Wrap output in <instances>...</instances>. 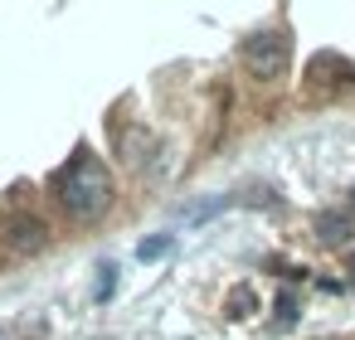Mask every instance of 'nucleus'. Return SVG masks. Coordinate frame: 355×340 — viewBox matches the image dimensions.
Instances as JSON below:
<instances>
[{"label":"nucleus","instance_id":"nucleus-11","mask_svg":"<svg viewBox=\"0 0 355 340\" xmlns=\"http://www.w3.org/2000/svg\"><path fill=\"white\" fill-rule=\"evenodd\" d=\"M350 277H355V258H350Z\"/></svg>","mask_w":355,"mask_h":340},{"label":"nucleus","instance_id":"nucleus-8","mask_svg":"<svg viewBox=\"0 0 355 340\" xmlns=\"http://www.w3.org/2000/svg\"><path fill=\"white\" fill-rule=\"evenodd\" d=\"M253 311H258L253 287H234V292H229V316H234V321H243V316H253Z\"/></svg>","mask_w":355,"mask_h":340},{"label":"nucleus","instance_id":"nucleus-3","mask_svg":"<svg viewBox=\"0 0 355 340\" xmlns=\"http://www.w3.org/2000/svg\"><path fill=\"white\" fill-rule=\"evenodd\" d=\"M6 243H10L15 253H44V248H49V224H44L40 214H15V219L6 224Z\"/></svg>","mask_w":355,"mask_h":340},{"label":"nucleus","instance_id":"nucleus-9","mask_svg":"<svg viewBox=\"0 0 355 340\" xmlns=\"http://www.w3.org/2000/svg\"><path fill=\"white\" fill-rule=\"evenodd\" d=\"M117 292V262H103L98 267V287H93V301H107Z\"/></svg>","mask_w":355,"mask_h":340},{"label":"nucleus","instance_id":"nucleus-10","mask_svg":"<svg viewBox=\"0 0 355 340\" xmlns=\"http://www.w3.org/2000/svg\"><path fill=\"white\" fill-rule=\"evenodd\" d=\"M277 321H282V325H292V321H297V296H292V292H282V296H277Z\"/></svg>","mask_w":355,"mask_h":340},{"label":"nucleus","instance_id":"nucleus-6","mask_svg":"<svg viewBox=\"0 0 355 340\" xmlns=\"http://www.w3.org/2000/svg\"><path fill=\"white\" fill-rule=\"evenodd\" d=\"M229 204H234L229 195H209V199H200V204H190V209H180V214H185V224L195 229V224H205V219H214V214H219V209H229Z\"/></svg>","mask_w":355,"mask_h":340},{"label":"nucleus","instance_id":"nucleus-1","mask_svg":"<svg viewBox=\"0 0 355 340\" xmlns=\"http://www.w3.org/2000/svg\"><path fill=\"white\" fill-rule=\"evenodd\" d=\"M54 195H59V204H64L73 219H83V224H88V219L107 214V204H112V175H107V165H103L98 156L78 151V156L59 170Z\"/></svg>","mask_w":355,"mask_h":340},{"label":"nucleus","instance_id":"nucleus-5","mask_svg":"<svg viewBox=\"0 0 355 340\" xmlns=\"http://www.w3.org/2000/svg\"><path fill=\"white\" fill-rule=\"evenodd\" d=\"M350 233H355V224H350L345 214H336V209L316 214V238H321L326 248H345V243H350Z\"/></svg>","mask_w":355,"mask_h":340},{"label":"nucleus","instance_id":"nucleus-7","mask_svg":"<svg viewBox=\"0 0 355 340\" xmlns=\"http://www.w3.org/2000/svg\"><path fill=\"white\" fill-rule=\"evenodd\" d=\"M171 248H175V233H151V238L137 243V258H141V262H156V258H166Z\"/></svg>","mask_w":355,"mask_h":340},{"label":"nucleus","instance_id":"nucleus-4","mask_svg":"<svg viewBox=\"0 0 355 340\" xmlns=\"http://www.w3.org/2000/svg\"><path fill=\"white\" fill-rule=\"evenodd\" d=\"M151 151H156V136H151L146 127H127V132H122V141H117V156H122L127 165L151 161Z\"/></svg>","mask_w":355,"mask_h":340},{"label":"nucleus","instance_id":"nucleus-2","mask_svg":"<svg viewBox=\"0 0 355 340\" xmlns=\"http://www.w3.org/2000/svg\"><path fill=\"white\" fill-rule=\"evenodd\" d=\"M239 54H243V69H248L258 83H277V78L287 73V64H292V44H287L282 30H258V35H248Z\"/></svg>","mask_w":355,"mask_h":340}]
</instances>
